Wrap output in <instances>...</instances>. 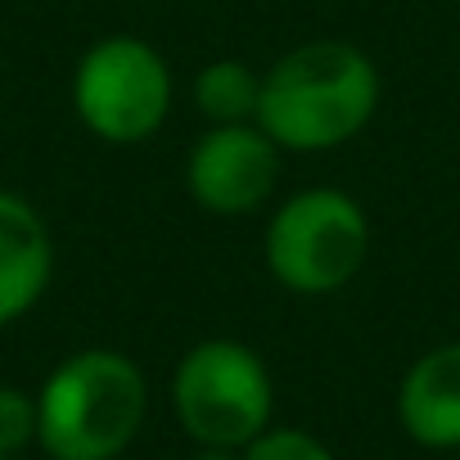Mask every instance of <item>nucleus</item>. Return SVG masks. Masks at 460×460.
Instances as JSON below:
<instances>
[{
    "label": "nucleus",
    "instance_id": "20e7f679",
    "mask_svg": "<svg viewBox=\"0 0 460 460\" xmlns=\"http://www.w3.org/2000/svg\"><path fill=\"white\" fill-rule=\"evenodd\" d=\"M370 221L343 190H303L267 226V267L289 294H339L366 262Z\"/></svg>",
    "mask_w": 460,
    "mask_h": 460
},
{
    "label": "nucleus",
    "instance_id": "39448f33",
    "mask_svg": "<svg viewBox=\"0 0 460 460\" xmlns=\"http://www.w3.org/2000/svg\"><path fill=\"white\" fill-rule=\"evenodd\" d=\"M73 109L91 136L109 145H140L167 122L172 73L154 46L136 37H104L73 73Z\"/></svg>",
    "mask_w": 460,
    "mask_h": 460
},
{
    "label": "nucleus",
    "instance_id": "0eeeda50",
    "mask_svg": "<svg viewBox=\"0 0 460 460\" xmlns=\"http://www.w3.org/2000/svg\"><path fill=\"white\" fill-rule=\"evenodd\" d=\"M55 276V244L41 212L23 199L0 190V330L28 316Z\"/></svg>",
    "mask_w": 460,
    "mask_h": 460
},
{
    "label": "nucleus",
    "instance_id": "7ed1b4c3",
    "mask_svg": "<svg viewBox=\"0 0 460 460\" xmlns=\"http://www.w3.org/2000/svg\"><path fill=\"white\" fill-rule=\"evenodd\" d=\"M276 406L271 375L249 343L203 339L172 375V411L199 447H249Z\"/></svg>",
    "mask_w": 460,
    "mask_h": 460
},
{
    "label": "nucleus",
    "instance_id": "f257e3e1",
    "mask_svg": "<svg viewBox=\"0 0 460 460\" xmlns=\"http://www.w3.org/2000/svg\"><path fill=\"white\" fill-rule=\"evenodd\" d=\"M379 109V68L352 41H303L262 73L258 127L289 154L348 145Z\"/></svg>",
    "mask_w": 460,
    "mask_h": 460
},
{
    "label": "nucleus",
    "instance_id": "1a4fd4ad",
    "mask_svg": "<svg viewBox=\"0 0 460 460\" xmlns=\"http://www.w3.org/2000/svg\"><path fill=\"white\" fill-rule=\"evenodd\" d=\"M258 91H262V77L240 59H212L194 77V104L212 127L253 122L258 118Z\"/></svg>",
    "mask_w": 460,
    "mask_h": 460
},
{
    "label": "nucleus",
    "instance_id": "ddd939ff",
    "mask_svg": "<svg viewBox=\"0 0 460 460\" xmlns=\"http://www.w3.org/2000/svg\"><path fill=\"white\" fill-rule=\"evenodd\" d=\"M0 460H19V456H0Z\"/></svg>",
    "mask_w": 460,
    "mask_h": 460
},
{
    "label": "nucleus",
    "instance_id": "423d86ee",
    "mask_svg": "<svg viewBox=\"0 0 460 460\" xmlns=\"http://www.w3.org/2000/svg\"><path fill=\"white\" fill-rule=\"evenodd\" d=\"M280 145L258 122H226L199 136L185 163V185L203 212L244 217L262 208L280 181Z\"/></svg>",
    "mask_w": 460,
    "mask_h": 460
},
{
    "label": "nucleus",
    "instance_id": "f8f14e48",
    "mask_svg": "<svg viewBox=\"0 0 460 460\" xmlns=\"http://www.w3.org/2000/svg\"><path fill=\"white\" fill-rule=\"evenodd\" d=\"M194 460H240V451L235 447H199Z\"/></svg>",
    "mask_w": 460,
    "mask_h": 460
},
{
    "label": "nucleus",
    "instance_id": "9d476101",
    "mask_svg": "<svg viewBox=\"0 0 460 460\" xmlns=\"http://www.w3.org/2000/svg\"><path fill=\"white\" fill-rule=\"evenodd\" d=\"M240 460H334V451L307 429H267L240 447Z\"/></svg>",
    "mask_w": 460,
    "mask_h": 460
},
{
    "label": "nucleus",
    "instance_id": "f03ea898",
    "mask_svg": "<svg viewBox=\"0 0 460 460\" xmlns=\"http://www.w3.org/2000/svg\"><path fill=\"white\" fill-rule=\"evenodd\" d=\"M149 411L145 375L109 348L73 352L37 393V442L55 460H118Z\"/></svg>",
    "mask_w": 460,
    "mask_h": 460
},
{
    "label": "nucleus",
    "instance_id": "6e6552de",
    "mask_svg": "<svg viewBox=\"0 0 460 460\" xmlns=\"http://www.w3.org/2000/svg\"><path fill=\"white\" fill-rule=\"evenodd\" d=\"M397 420L411 442L429 451L460 447V343L424 352L397 388Z\"/></svg>",
    "mask_w": 460,
    "mask_h": 460
},
{
    "label": "nucleus",
    "instance_id": "9b49d317",
    "mask_svg": "<svg viewBox=\"0 0 460 460\" xmlns=\"http://www.w3.org/2000/svg\"><path fill=\"white\" fill-rule=\"evenodd\" d=\"M37 442V397L0 384V456H19Z\"/></svg>",
    "mask_w": 460,
    "mask_h": 460
}]
</instances>
